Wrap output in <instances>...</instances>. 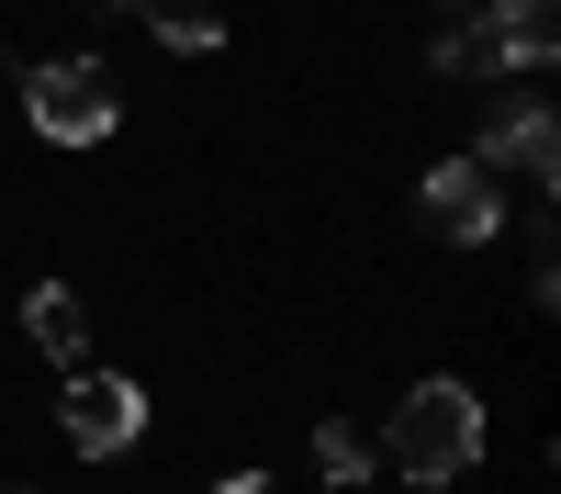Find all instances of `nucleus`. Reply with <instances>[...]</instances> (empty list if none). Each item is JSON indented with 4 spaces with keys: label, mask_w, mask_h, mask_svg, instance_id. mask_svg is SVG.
<instances>
[{
    "label": "nucleus",
    "mask_w": 561,
    "mask_h": 494,
    "mask_svg": "<svg viewBox=\"0 0 561 494\" xmlns=\"http://www.w3.org/2000/svg\"><path fill=\"white\" fill-rule=\"evenodd\" d=\"M483 449H494V416H483V393H472V382H449V371H438V382H415L393 416H382V461H393L404 483H460Z\"/></svg>",
    "instance_id": "nucleus-1"
},
{
    "label": "nucleus",
    "mask_w": 561,
    "mask_h": 494,
    "mask_svg": "<svg viewBox=\"0 0 561 494\" xmlns=\"http://www.w3.org/2000/svg\"><path fill=\"white\" fill-rule=\"evenodd\" d=\"M23 124L45 135V147H102V135L124 124L113 68L102 57H45V68H23Z\"/></svg>",
    "instance_id": "nucleus-2"
},
{
    "label": "nucleus",
    "mask_w": 561,
    "mask_h": 494,
    "mask_svg": "<svg viewBox=\"0 0 561 494\" xmlns=\"http://www.w3.org/2000/svg\"><path fill=\"white\" fill-rule=\"evenodd\" d=\"M415 214H427L438 248H494V225H505V180H494L483 158H438L427 180H415Z\"/></svg>",
    "instance_id": "nucleus-3"
},
{
    "label": "nucleus",
    "mask_w": 561,
    "mask_h": 494,
    "mask_svg": "<svg viewBox=\"0 0 561 494\" xmlns=\"http://www.w3.org/2000/svg\"><path fill=\"white\" fill-rule=\"evenodd\" d=\"M57 438L79 449V461H113V449L147 438V393H135L124 371H68V393H57Z\"/></svg>",
    "instance_id": "nucleus-4"
},
{
    "label": "nucleus",
    "mask_w": 561,
    "mask_h": 494,
    "mask_svg": "<svg viewBox=\"0 0 561 494\" xmlns=\"http://www.w3.org/2000/svg\"><path fill=\"white\" fill-rule=\"evenodd\" d=\"M483 169H517L528 192H550V169H561V135H550V102L539 90H505V102L483 113V147H472Z\"/></svg>",
    "instance_id": "nucleus-5"
},
{
    "label": "nucleus",
    "mask_w": 561,
    "mask_h": 494,
    "mask_svg": "<svg viewBox=\"0 0 561 494\" xmlns=\"http://www.w3.org/2000/svg\"><path fill=\"white\" fill-rule=\"evenodd\" d=\"M483 34L505 68H550L561 57V0H483Z\"/></svg>",
    "instance_id": "nucleus-6"
},
{
    "label": "nucleus",
    "mask_w": 561,
    "mask_h": 494,
    "mask_svg": "<svg viewBox=\"0 0 561 494\" xmlns=\"http://www.w3.org/2000/svg\"><path fill=\"white\" fill-rule=\"evenodd\" d=\"M23 337H34L45 359H68V371H79V348H90V303H79L68 282H34V292H23Z\"/></svg>",
    "instance_id": "nucleus-7"
},
{
    "label": "nucleus",
    "mask_w": 561,
    "mask_h": 494,
    "mask_svg": "<svg viewBox=\"0 0 561 494\" xmlns=\"http://www.w3.org/2000/svg\"><path fill=\"white\" fill-rule=\"evenodd\" d=\"M427 68H438L449 90H494V79H505V57H494V34H483V12H472V23H449Z\"/></svg>",
    "instance_id": "nucleus-8"
},
{
    "label": "nucleus",
    "mask_w": 561,
    "mask_h": 494,
    "mask_svg": "<svg viewBox=\"0 0 561 494\" xmlns=\"http://www.w3.org/2000/svg\"><path fill=\"white\" fill-rule=\"evenodd\" d=\"M135 12L158 23L169 57H214V45H225V12H214V0H135Z\"/></svg>",
    "instance_id": "nucleus-9"
},
{
    "label": "nucleus",
    "mask_w": 561,
    "mask_h": 494,
    "mask_svg": "<svg viewBox=\"0 0 561 494\" xmlns=\"http://www.w3.org/2000/svg\"><path fill=\"white\" fill-rule=\"evenodd\" d=\"M314 472H325V483H370V438L325 416V427H314Z\"/></svg>",
    "instance_id": "nucleus-10"
},
{
    "label": "nucleus",
    "mask_w": 561,
    "mask_h": 494,
    "mask_svg": "<svg viewBox=\"0 0 561 494\" xmlns=\"http://www.w3.org/2000/svg\"><path fill=\"white\" fill-rule=\"evenodd\" d=\"M214 494H280V483H270V472H225Z\"/></svg>",
    "instance_id": "nucleus-11"
},
{
    "label": "nucleus",
    "mask_w": 561,
    "mask_h": 494,
    "mask_svg": "<svg viewBox=\"0 0 561 494\" xmlns=\"http://www.w3.org/2000/svg\"><path fill=\"white\" fill-rule=\"evenodd\" d=\"M79 12H135V0H79Z\"/></svg>",
    "instance_id": "nucleus-12"
},
{
    "label": "nucleus",
    "mask_w": 561,
    "mask_h": 494,
    "mask_svg": "<svg viewBox=\"0 0 561 494\" xmlns=\"http://www.w3.org/2000/svg\"><path fill=\"white\" fill-rule=\"evenodd\" d=\"M12 494H34V483H12Z\"/></svg>",
    "instance_id": "nucleus-13"
}]
</instances>
